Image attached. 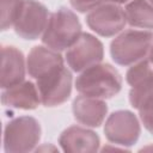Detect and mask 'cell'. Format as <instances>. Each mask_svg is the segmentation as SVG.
<instances>
[{
	"mask_svg": "<svg viewBox=\"0 0 153 153\" xmlns=\"http://www.w3.org/2000/svg\"><path fill=\"white\" fill-rule=\"evenodd\" d=\"M121 86L120 73L108 63H97L86 68L75 80L79 93L99 99L114 97L120 92Z\"/></svg>",
	"mask_w": 153,
	"mask_h": 153,
	"instance_id": "2",
	"label": "cell"
},
{
	"mask_svg": "<svg viewBox=\"0 0 153 153\" xmlns=\"http://www.w3.org/2000/svg\"><path fill=\"white\" fill-rule=\"evenodd\" d=\"M37 90L44 106L65 103L72 91V74L63 66L37 79Z\"/></svg>",
	"mask_w": 153,
	"mask_h": 153,
	"instance_id": "6",
	"label": "cell"
},
{
	"mask_svg": "<svg viewBox=\"0 0 153 153\" xmlns=\"http://www.w3.org/2000/svg\"><path fill=\"white\" fill-rule=\"evenodd\" d=\"M127 22L135 27L153 29V5L147 0H133L126 8Z\"/></svg>",
	"mask_w": 153,
	"mask_h": 153,
	"instance_id": "16",
	"label": "cell"
},
{
	"mask_svg": "<svg viewBox=\"0 0 153 153\" xmlns=\"http://www.w3.org/2000/svg\"><path fill=\"white\" fill-rule=\"evenodd\" d=\"M60 67H63V59L54 49L37 45L29 53L27 72L36 80Z\"/></svg>",
	"mask_w": 153,
	"mask_h": 153,
	"instance_id": "14",
	"label": "cell"
},
{
	"mask_svg": "<svg viewBox=\"0 0 153 153\" xmlns=\"http://www.w3.org/2000/svg\"><path fill=\"white\" fill-rule=\"evenodd\" d=\"M73 114L75 120L87 127H99L108 112L106 103L99 98L78 96L73 100Z\"/></svg>",
	"mask_w": 153,
	"mask_h": 153,
	"instance_id": "13",
	"label": "cell"
},
{
	"mask_svg": "<svg viewBox=\"0 0 153 153\" xmlns=\"http://www.w3.org/2000/svg\"><path fill=\"white\" fill-rule=\"evenodd\" d=\"M104 133L108 140L112 143L131 146L139 139L140 123L133 112L128 110H118L108 117Z\"/></svg>",
	"mask_w": 153,
	"mask_h": 153,
	"instance_id": "7",
	"label": "cell"
},
{
	"mask_svg": "<svg viewBox=\"0 0 153 153\" xmlns=\"http://www.w3.org/2000/svg\"><path fill=\"white\" fill-rule=\"evenodd\" d=\"M148 1H149V2H151V4H153V0H148Z\"/></svg>",
	"mask_w": 153,
	"mask_h": 153,
	"instance_id": "21",
	"label": "cell"
},
{
	"mask_svg": "<svg viewBox=\"0 0 153 153\" xmlns=\"http://www.w3.org/2000/svg\"><path fill=\"white\" fill-rule=\"evenodd\" d=\"M103 44L90 33H81L75 43L68 48L66 60L74 72H81L103 60Z\"/></svg>",
	"mask_w": 153,
	"mask_h": 153,
	"instance_id": "8",
	"label": "cell"
},
{
	"mask_svg": "<svg viewBox=\"0 0 153 153\" xmlns=\"http://www.w3.org/2000/svg\"><path fill=\"white\" fill-rule=\"evenodd\" d=\"M148 60H149V62L153 65V41H152V45H151L149 51H148Z\"/></svg>",
	"mask_w": 153,
	"mask_h": 153,
	"instance_id": "19",
	"label": "cell"
},
{
	"mask_svg": "<svg viewBox=\"0 0 153 153\" xmlns=\"http://www.w3.org/2000/svg\"><path fill=\"white\" fill-rule=\"evenodd\" d=\"M48 23V10L35 0H25L14 23V31L24 39L38 38Z\"/></svg>",
	"mask_w": 153,
	"mask_h": 153,
	"instance_id": "9",
	"label": "cell"
},
{
	"mask_svg": "<svg viewBox=\"0 0 153 153\" xmlns=\"http://www.w3.org/2000/svg\"><path fill=\"white\" fill-rule=\"evenodd\" d=\"M41 137V126L30 116L10 121L4 131V148L6 153H23L35 148Z\"/></svg>",
	"mask_w": 153,
	"mask_h": 153,
	"instance_id": "5",
	"label": "cell"
},
{
	"mask_svg": "<svg viewBox=\"0 0 153 153\" xmlns=\"http://www.w3.org/2000/svg\"><path fill=\"white\" fill-rule=\"evenodd\" d=\"M25 76L24 56L14 47L1 48V72L0 85L2 88H10L23 82Z\"/></svg>",
	"mask_w": 153,
	"mask_h": 153,
	"instance_id": "12",
	"label": "cell"
},
{
	"mask_svg": "<svg viewBox=\"0 0 153 153\" xmlns=\"http://www.w3.org/2000/svg\"><path fill=\"white\" fill-rule=\"evenodd\" d=\"M59 143L62 149L68 153H91L98 149L99 137L92 130L73 126L62 131L59 137Z\"/></svg>",
	"mask_w": 153,
	"mask_h": 153,
	"instance_id": "11",
	"label": "cell"
},
{
	"mask_svg": "<svg viewBox=\"0 0 153 153\" xmlns=\"http://www.w3.org/2000/svg\"><path fill=\"white\" fill-rule=\"evenodd\" d=\"M110 1H112L115 4H122V2H127L128 0H110Z\"/></svg>",
	"mask_w": 153,
	"mask_h": 153,
	"instance_id": "20",
	"label": "cell"
},
{
	"mask_svg": "<svg viewBox=\"0 0 153 153\" xmlns=\"http://www.w3.org/2000/svg\"><path fill=\"white\" fill-rule=\"evenodd\" d=\"M87 25L98 35L111 37L118 33L126 25L124 10L114 4H104L92 10L86 17Z\"/></svg>",
	"mask_w": 153,
	"mask_h": 153,
	"instance_id": "10",
	"label": "cell"
},
{
	"mask_svg": "<svg viewBox=\"0 0 153 153\" xmlns=\"http://www.w3.org/2000/svg\"><path fill=\"white\" fill-rule=\"evenodd\" d=\"M71 5L79 12H88L92 11L110 0H69Z\"/></svg>",
	"mask_w": 153,
	"mask_h": 153,
	"instance_id": "18",
	"label": "cell"
},
{
	"mask_svg": "<svg viewBox=\"0 0 153 153\" xmlns=\"http://www.w3.org/2000/svg\"><path fill=\"white\" fill-rule=\"evenodd\" d=\"M1 102L11 108L32 110L38 106L41 98L36 86L31 81H24L6 88V91L2 93Z\"/></svg>",
	"mask_w": 153,
	"mask_h": 153,
	"instance_id": "15",
	"label": "cell"
},
{
	"mask_svg": "<svg viewBox=\"0 0 153 153\" xmlns=\"http://www.w3.org/2000/svg\"><path fill=\"white\" fill-rule=\"evenodd\" d=\"M152 32L127 30L111 42L110 53L116 63L121 66L133 65L146 56L152 45Z\"/></svg>",
	"mask_w": 153,
	"mask_h": 153,
	"instance_id": "4",
	"label": "cell"
},
{
	"mask_svg": "<svg viewBox=\"0 0 153 153\" xmlns=\"http://www.w3.org/2000/svg\"><path fill=\"white\" fill-rule=\"evenodd\" d=\"M25 0H1V29L14 25Z\"/></svg>",
	"mask_w": 153,
	"mask_h": 153,
	"instance_id": "17",
	"label": "cell"
},
{
	"mask_svg": "<svg viewBox=\"0 0 153 153\" xmlns=\"http://www.w3.org/2000/svg\"><path fill=\"white\" fill-rule=\"evenodd\" d=\"M127 81L131 86L130 104L139 111L145 128L153 134V65L143 60L131 66L127 72Z\"/></svg>",
	"mask_w": 153,
	"mask_h": 153,
	"instance_id": "1",
	"label": "cell"
},
{
	"mask_svg": "<svg viewBox=\"0 0 153 153\" xmlns=\"http://www.w3.org/2000/svg\"><path fill=\"white\" fill-rule=\"evenodd\" d=\"M81 33V25L75 13L61 7L49 17L42 42L50 49L60 51L71 48Z\"/></svg>",
	"mask_w": 153,
	"mask_h": 153,
	"instance_id": "3",
	"label": "cell"
}]
</instances>
